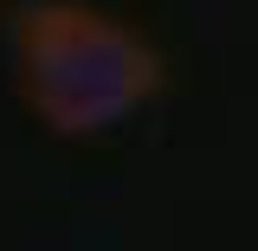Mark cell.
Instances as JSON below:
<instances>
[{"instance_id":"1","label":"cell","mask_w":258,"mask_h":251,"mask_svg":"<svg viewBox=\"0 0 258 251\" xmlns=\"http://www.w3.org/2000/svg\"><path fill=\"white\" fill-rule=\"evenodd\" d=\"M20 97L52 135H103L161 91V52L84 0H32L13 20Z\"/></svg>"}]
</instances>
